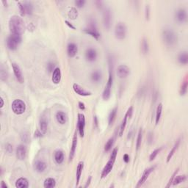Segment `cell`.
I'll return each instance as SVG.
<instances>
[{
    "mask_svg": "<svg viewBox=\"0 0 188 188\" xmlns=\"http://www.w3.org/2000/svg\"><path fill=\"white\" fill-rule=\"evenodd\" d=\"M9 29L11 34L22 35L24 30V23L23 19L16 15L10 17L9 21Z\"/></svg>",
    "mask_w": 188,
    "mask_h": 188,
    "instance_id": "obj_1",
    "label": "cell"
},
{
    "mask_svg": "<svg viewBox=\"0 0 188 188\" xmlns=\"http://www.w3.org/2000/svg\"><path fill=\"white\" fill-rule=\"evenodd\" d=\"M117 112H118V107H115L114 109L111 111V112L109 113V118H108V123H109V126H112L114 123L115 120H116V115H117Z\"/></svg>",
    "mask_w": 188,
    "mask_h": 188,
    "instance_id": "obj_34",
    "label": "cell"
},
{
    "mask_svg": "<svg viewBox=\"0 0 188 188\" xmlns=\"http://www.w3.org/2000/svg\"><path fill=\"white\" fill-rule=\"evenodd\" d=\"M149 43L146 38H143L142 40V43H141V51L143 55H146L149 52Z\"/></svg>",
    "mask_w": 188,
    "mask_h": 188,
    "instance_id": "obj_36",
    "label": "cell"
},
{
    "mask_svg": "<svg viewBox=\"0 0 188 188\" xmlns=\"http://www.w3.org/2000/svg\"><path fill=\"white\" fill-rule=\"evenodd\" d=\"M0 187L1 188H8V185L5 184V182H4V181H2L1 184H0Z\"/></svg>",
    "mask_w": 188,
    "mask_h": 188,
    "instance_id": "obj_52",
    "label": "cell"
},
{
    "mask_svg": "<svg viewBox=\"0 0 188 188\" xmlns=\"http://www.w3.org/2000/svg\"><path fill=\"white\" fill-rule=\"evenodd\" d=\"M22 35H20L11 34L7 38L6 44L10 50H15L18 48V45L22 42Z\"/></svg>",
    "mask_w": 188,
    "mask_h": 188,
    "instance_id": "obj_5",
    "label": "cell"
},
{
    "mask_svg": "<svg viewBox=\"0 0 188 188\" xmlns=\"http://www.w3.org/2000/svg\"><path fill=\"white\" fill-rule=\"evenodd\" d=\"M175 18L176 22L179 24H184L187 21V13L186 10L179 9L176 12Z\"/></svg>",
    "mask_w": 188,
    "mask_h": 188,
    "instance_id": "obj_13",
    "label": "cell"
},
{
    "mask_svg": "<svg viewBox=\"0 0 188 188\" xmlns=\"http://www.w3.org/2000/svg\"><path fill=\"white\" fill-rule=\"evenodd\" d=\"M46 163L42 160H37L35 163V169L38 173H43L46 169Z\"/></svg>",
    "mask_w": 188,
    "mask_h": 188,
    "instance_id": "obj_22",
    "label": "cell"
},
{
    "mask_svg": "<svg viewBox=\"0 0 188 188\" xmlns=\"http://www.w3.org/2000/svg\"><path fill=\"white\" fill-rule=\"evenodd\" d=\"M85 58L88 62H94L97 59V51L93 48H89L85 52Z\"/></svg>",
    "mask_w": 188,
    "mask_h": 188,
    "instance_id": "obj_16",
    "label": "cell"
},
{
    "mask_svg": "<svg viewBox=\"0 0 188 188\" xmlns=\"http://www.w3.org/2000/svg\"><path fill=\"white\" fill-rule=\"evenodd\" d=\"M91 80L95 83H99V82H101L102 78V74L101 71L99 70L94 71L93 73L91 74Z\"/></svg>",
    "mask_w": 188,
    "mask_h": 188,
    "instance_id": "obj_29",
    "label": "cell"
},
{
    "mask_svg": "<svg viewBox=\"0 0 188 188\" xmlns=\"http://www.w3.org/2000/svg\"><path fill=\"white\" fill-rule=\"evenodd\" d=\"M113 82V74H112V63H111V60H109V78L107 80V83L104 88L103 93H102V98L104 100L107 101L111 96V89H112Z\"/></svg>",
    "mask_w": 188,
    "mask_h": 188,
    "instance_id": "obj_4",
    "label": "cell"
},
{
    "mask_svg": "<svg viewBox=\"0 0 188 188\" xmlns=\"http://www.w3.org/2000/svg\"><path fill=\"white\" fill-rule=\"evenodd\" d=\"M128 118H129L128 115H127V113H126L124 118H123L122 123H121V126H120V129H119V136L120 137H121L123 135V132H124L125 128H126V123H127V120H128Z\"/></svg>",
    "mask_w": 188,
    "mask_h": 188,
    "instance_id": "obj_37",
    "label": "cell"
},
{
    "mask_svg": "<svg viewBox=\"0 0 188 188\" xmlns=\"http://www.w3.org/2000/svg\"><path fill=\"white\" fill-rule=\"evenodd\" d=\"M65 23L66 24V25H67L69 27H70L71 29H76L75 27H74V26H73L72 24H71L69 22H68V21H65Z\"/></svg>",
    "mask_w": 188,
    "mask_h": 188,
    "instance_id": "obj_51",
    "label": "cell"
},
{
    "mask_svg": "<svg viewBox=\"0 0 188 188\" xmlns=\"http://www.w3.org/2000/svg\"><path fill=\"white\" fill-rule=\"evenodd\" d=\"M94 123H95V125L96 126H98V119H97V117L96 116H95L94 117Z\"/></svg>",
    "mask_w": 188,
    "mask_h": 188,
    "instance_id": "obj_54",
    "label": "cell"
},
{
    "mask_svg": "<svg viewBox=\"0 0 188 188\" xmlns=\"http://www.w3.org/2000/svg\"><path fill=\"white\" fill-rule=\"evenodd\" d=\"M75 4L77 8H82L84 7V5L85 4V0H76L75 2Z\"/></svg>",
    "mask_w": 188,
    "mask_h": 188,
    "instance_id": "obj_44",
    "label": "cell"
},
{
    "mask_svg": "<svg viewBox=\"0 0 188 188\" xmlns=\"http://www.w3.org/2000/svg\"><path fill=\"white\" fill-rule=\"evenodd\" d=\"M162 37L165 45L170 47L175 46L178 41L177 35L170 28H165L163 29L162 32Z\"/></svg>",
    "mask_w": 188,
    "mask_h": 188,
    "instance_id": "obj_2",
    "label": "cell"
},
{
    "mask_svg": "<svg viewBox=\"0 0 188 188\" xmlns=\"http://www.w3.org/2000/svg\"><path fill=\"white\" fill-rule=\"evenodd\" d=\"M54 66H55L54 64H52V63L49 64L48 65V70H49V72H51V71L55 70V68H54Z\"/></svg>",
    "mask_w": 188,
    "mask_h": 188,
    "instance_id": "obj_49",
    "label": "cell"
},
{
    "mask_svg": "<svg viewBox=\"0 0 188 188\" xmlns=\"http://www.w3.org/2000/svg\"><path fill=\"white\" fill-rule=\"evenodd\" d=\"M127 28L126 24L123 22H119L116 24L115 28V35L118 40H123L126 38Z\"/></svg>",
    "mask_w": 188,
    "mask_h": 188,
    "instance_id": "obj_7",
    "label": "cell"
},
{
    "mask_svg": "<svg viewBox=\"0 0 188 188\" xmlns=\"http://www.w3.org/2000/svg\"><path fill=\"white\" fill-rule=\"evenodd\" d=\"M85 115L82 114V113H79V114H78V120H77V129L81 137H83L85 135Z\"/></svg>",
    "mask_w": 188,
    "mask_h": 188,
    "instance_id": "obj_11",
    "label": "cell"
},
{
    "mask_svg": "<svg viewBox=\"0 0 188 188\" xmlns=\"http://www.w3.org/2000/svg\"><path fill=\"white\" fill-rule=\"evenodd\" d=\"M114 143H115V137H110V138L107 140V142L106 143L105 146H104V151H105L106 152H108V151H110L113 145H114Z\"/></svg>",
    "mask_w": 188,
    "mask_h": 188,
    "instance_id": "obj_38",
    "label": "cell"
},
{
    "mask_svg": "<svg viewBox=\"0 0 188 188\" xmlns=\"http://www.w3.org/2000/svg\"><path fill=\"white\" fill-rule=\"evenodd\" d=\"M117 154H118V149L117 148H115L112 151V154H111L109 159L108 160V162H107L105 166L104 167L103 170H102V174H101V178L102 179H104L105 178L106 176H107L108 174L111 172V170H112V168L113 166H114Z\"/></svg>",
    "mask_w": 188,
    "mask_h": 188,
    "instance_id": "obj_3",
    "label": "cell"
},
{
    "mask_svg": "<svg viewBox=\"0 0 188 188\" xmlns=\"http://www.w3.org/2000/svg\"><path fill=\"white\" fill-rule=\"evenodd\" d=\"M11 108L15 115H22L26 111V104L21 99H15L12 102Z\"/></svg>",
    "mask_w": 188,
    "mask_h": 188,
    "instance_id": "obj_6",
    "label": "cell"
},
{
    "mask_svg": "<svg viewBox=\"0 0 188 188\" xmlns=\"http://www.w3.org/2000/svg\"><path fill=\"white\" fill-rule=\"evenodd\" d=\"M18 5L20 10L21 14L22 15H31L32 13L33 7L30 2H18Z\"/></svg>",
    "mask_w": 188,
    "mask_h": 188,
    "instance_id": "obj_9",
    "label": "cell"
},
{
    "mask_svg": "<svg viewBox=\"0 0 188 188\" xmlns=\"http://www.w3.org/2000/svg\"><path fill=\"white\" fill-rule=\"evenodd\" d=\"M15 187L18 188H27L29 187V182L26 178H19L15 182Z\"/></svg>",
    "mask_w": 188,
    "mask_h": 188,
    "instance_id": "obj_25",
    "label": "cell"
},
{
    "mask_svg": "<svg viewBox=\"0 0 188 188\" xmlns=\"http://www.w3.org/2000/svg\"><path fill=\"white\" fill-rule=\"evenodd\" d=\"M54 159H55V161L56 162L57 164H62V163H63L64 159H65L63 151L61 150H57L55 151V155H54Z\"/></svg>",
    "mask_w": 188,
    "mask_h": 188,
    "instance_id": "obj_24",
    "label": "cell"
},
{
    "mask_svg": "<svg viewBox=\"0 0 188 188\" xmlns=\"http://www.w3.org/2000/svg\"><path fill=\"white\" fill-rule=\"evenodd\" d=\"M83 168H84V163L83 162H79L78 163L77 168H76V186L79 183L80 178H81Z\"/></svg>",
    "mask_w": 188,
    "mask_h": 188,
    "instance_id": "obj_28",
    "label": "cell"
},
{
    "mask_svg": "<svg viewBox=\"0 0 188 188\" xmlns=\"http://www.w3.org/2000/svg\"><path fill=\"white\" fill-rule=\"evenodd\" d=\"M179 169L178 168V169H176L175 170V172H174L173 173V175H172V176H171V178L170 179V180H169V182H168V185L166 186V187H170V186H171V184H172V182H173V179H174V177L176 176L177 175V173H178V172H179Z\"/></svg>",
    "mask_w": 188,
    "mask_h": 188,
    "instance_id": "obj_43",
    "label": "cell"
},
{
    "mask_svg": "<svg viewBox=\"0 0 188 188\" xmlns=\"http://www.w3.org/2000/svg\"><path fill=\"white\" fill-rule=\"evenodd\" d=\"M40 131L43 135H45L46 133L47 129H48V121L45 117H42L40 120Z\"/></svg>",
    "mask_w": 188,
    "mask_h": 188,
    "instance_id": "obj_26",
    "label": "cell"
},
{
    "mask_svg": "<svg viewBox=\"0 0 188 188\" xmlns=\"http://www.w3.org/2000/svg\"><path fill=\"white\" fill-rule=\"evenodd\" d=\"M3 106H4V102H3V99L1 98V108L3 107Z\"/></svg>",
    "mask_w": 188,
    "mask_h": 188,
    "instance_id": "obj_55",
    "label": "cell"
},
{
    "mask_svg": "<svg viewBox=\"0 0 188 188\" xmlns=\"http://www.w3.org/2000/svg\"><path fill=\"white\" fill-rule=\"evenodd\" d=\"M150 17V8H149V5H146V19H149Z\"/></svg>",
    "mask_w": 188,
    "mask_h": 188,
    "instance_id": "obj_46",
    "label": "cell"
},
{
    "mask_svg": "<svg viewBox=\"0 0 188 188\" xmlns=\"http://www.w3.org/2000/svg\"><path fill=\"white\" fill-rule=\"evenodd\" d=\"M154 168H155V167H151V168H148V169H146L145 171L143 172V173L140 180H139L138 182H137L136 187H140L143 185V184L145 183L146 180H147L148 178L149 177V176H150V174L152 173L153 170H154Z\"/></svg>",
    "mask_w": 188,
    "mask_h": 188,
    "instance_id": "obj_15",
    "label": "cell"
},
{
    "mask_svg": "<svg viewBox=\"0 0 188 188\" xmlns=\"http://www.w3.org/2000/svg\"><path fill=\"white\" fill-rule=\"evenodd\" d=\"M68 15H69V18H71V19H76V18H77V16H78L77 10H76V9L75 8H71V10H69V14H68Z\"/></svg>",
    "mask_w": 188,
    "mask_h": 188,
    "instance_id": "obj_40",
    "label": "cell"
},
{
    "mask_svg": "<svg viewBox=\"0 0 188 188\" xmlns=\"http://www.w3.org/2000/svg\"><path fill=\"white\" fill-rule=\"evenodd\" d=\"M73 89H74V92L76 94H78L79 96H91L92 93L89 91H87L86 90H85L84 88H82L80 85L78 84H74L73 85Z\"/></svg>",
    "mask_w": 188,
    "mask_h": 188,
    "instance_id": "obj_17",
    "label": "cell"
},
{
    "mask_svg": "<svg viewBox=\"0 0 188 188\" xmlns=\"http://www.w3.org/2000/svg\"><path fill=\"white\" fill-rule=\"evenodd\" d=\"M103 22L104 28L107 30H109L111 27V24H112V13H111V10L109 8H106L104 10Z\"/></svg>",
    "mask_w": 188,
    "mask_h": 188,
    "instance_id": "obj_10",
    "label": "cell"
},
{
    "mask_svg": "<svg viewBox=\"0 0 188 188\" xmlns=\"http://www.w3.org/2000/svg\"><path fill=\"white\" fill-rule=\"evenodd\" d=\"M84 32L86 34L90 35L92 37L95 38V39L98 40L100 38V33L99 32L98 29H97L96 24L95 21L90 20L89 22V25H88V28L84 29Z\"/></svg>",
    "mask_w": 188,
    "mask_h": 188,
    "instance_id": "obj_8",
    "label": "cell"
},
{
    "mask_svg": "<svg viewBox=\"0 0 188 188\" xmlns=\"http://www.w3.org/2000/svg\"><path fill=\"white\" fill-rule=\"evenodd\" d=\"M12 68H13V73H14V75L16 78V79L18 80V82L21 84L24 82V76L23 74H22V71L21 70L20 67L18 64L16 63H12Z\"/></svg>",
    "mask_w": 188,
    "mask_h": 188,
    "instance_id": "obj_14",
    "label": "cell"
},
{
    "mask_svg": "<svg viewBox=\"0 0 188 188\" xmlns=\"http://www.w3.org/2000/svg\"><path fill=\"white\" fill-rule=\"evenodd\" d=\"M123 161H124L125 163H128L129 162V154H125L124 155H123Z\"/></svg>",
    "mask_w": 188,
    "mask_h": 188,
    "instance_id": "obj_48",
    "label": "cell"
},
{
    "mask_svg": "<svg viewBox=\"0 0 188 188\" xmlns=\"http://www.w3.org/2000/svg\"><path fill=\"white\" fill-rule=\"evenodd\" d=\"M78 52V47L74 43H69L67 46V53L69 57H74L76 56Z\"/></svg>",
    "mask_w": 188,
    "mask_h": 188,
    "instance_id": "obj_21",
    "label": "cell"
},
{
    "mask_svg": "<svg viewBox=\"0 0 188 188\" xmlns=\"http://www.w3.org/2000/svg\"><path fill=\"white\" fill-rule=\"evenodd\" d=\"M55 117H56L57 122L61 125L65 124L66 121H67V116H66V114L63 111H58V112L56 113Z\"/></svg>",
    "mask_w": 188,
    "mask_h": 188,
    "instance_id": "obj_23",
    "label": "cell"
},
{
    "mask_svg": "<svg viewBox=\"0 0 188 188\" xmlns=\"http://www.w3.org/2000/svg\"><path fill=\"white\" fill-rule=\"evenodd\" d=\"M186 179H187V176L186 175L176 176L174 177L172 184H173V185H178V184L184 182Z\"/></svg>",
    "mask_w": 188,
    "mask_h": 188,
    "instance_id": "obj_33",
    "label": "cell"
},
{
    "mask_svg": "<svg viewBox=\"0 0 188 188\" xmlns=\"http://www.w3.org/2000/svg\"><path fill=\"white\" fill-rule=\"evenodd\" d=\"M161 150H162V148H159V149H156L153 151V152L150 154V156H149V161L151 162V161H153V160H154V159L156 157V156L158 155V154H159Z\"/></svg>",
    "mask_w": 188,
    "mask_h": 188,
    "instance_id": "obj_41",
    "label": "cell"
},
{
    "mask_svg": "<svg viewBox=\"0 0 188 188\" xmlns=\"http://www.w3.org/2000/svg\"><path fill=\"white\" fill-rule=\"evenodd\" d=\"M187 87H188V80H187V76H186L184 77V79L182 82V85H181L180 90H179V93H180L181 96H184L187 92Z\"/></svg>",
    "mask_w": 188,
    "mask_h": 188,
    "instance_id": "obj_31",
    "label": "cell"
},
{
    "mask_svg": "<svg viewBox=\"0 0 188 188\" xmlns=\"http://www.w3.org/2000/svg\"><path fill=\"white\" fill-rule=\"evenodd\" d=\"M79 108L81 109V110H85V104L83 103V102H79Z\"/></svg>",
    "mask_w": 188,
    "mask_h": 188,
    "instance_id": "obj_50",
    "label": "cell"
},
{
    "mask_svg": "<svg viewBox=\"0 0 188 188\" xmlns=\"http://www.w3.org/2000/svg\"><path fill=\"white\" fill-rule=\"evenodd\" d=\"M178 61L181 65H187L188 63V54L187 52H182L178 55Z\"/></svg>",
    "mask_w": 188,
    "mask_h": 188,
    "instance_id": "obj_27",
    "label": "cell"
},
{
    "mask_svg": "<svg viewBox=\"0 0 188 188\" xmlns=\"http://www.w3.org/2000/svg\"><path fill=\"white\" fill-rule=\"evenodd\" d=\"M6 151H8V153L13 152V146H12V145H10V143H7L6 144Z\"/></svg>",
    "mask_w": 188,
    "mask_h": 188,
    "instance_id": "obj_47",
    "label": "cell"
},
{
    "mask_svg": "<svg viewBox=\"0 0 188 188\" xmlns=\"http://www.w3.org/2000/svg\"><path fill=\"white\" fill-rule=\"evenodd\" d=\"M147 140H148V143L149 145H151V143H153V140H154V135H153L152 132H149L148 134V137H147Z\"/></svg>",
    "mask_w": 188,
    "mask_h": 188,
    "instance_id": "obj_45",
    "label": "cell"
},
{
    "mask_svg": "<svg viewBox=\"0 0 188 188\" xmlns=\"http://www.w3.org/2000/svg\"><path fill=\"white\" fill-rule=\"evenodd\" d=\"M76 146H77V134H76V132L74 135V138H73L72 141V146H71L70 154H69V161L70 162L72 161L74 157V155H75Z\"/></svg>",
    "mask_w": 188,
    "mask_h": 188,
    "instance_id": "obj_19",
    "label": "cell"
},
{
    "mask_svg": "<svg viewBox=\"0 0 188 188\" xmlns=\"http://www.w3.org/2000/svg\"><path fill=\"white\" fill-rule=\"evenodd\" d=\"M142 139H143V129H140L139 130L138 135H137V142H136V150L137 151L140 149L141 146V143H142Z\"/></svg>",
    "mask_w": 188,
    "mask_h": 188,
    "instance_id": "obj_39",
    "label": "cell"
},
{
    "mask_svg": "<svg viewBox=\"0 0 188 188\" xmlns=\"http://www.w3.org/2000/svg\"><path fill=\"white\" fill-rule=\"evenodd\" d=\"M162 112H163V104L159 103V105H158L157 107H156V118H155L156 125H157L159 122L160 118H161L162 116Z\"/></svg>",
    "mask_w": 188,
    "mask_h": 188,
    "instance_id": "obj_35",
    "label": "cell"
},
{
    "mask_svg": "<svg viewBox=\"0 0 188 188\" xmlns=\"http://www.w3.org/2000/svg\"><path fill=\"white\" fill-rule=\"evenodd\" d=\"M27 155V149L25 146L19 145L16 149V156L18 159L24 160Z\"/></svg>",
    "mask_w": 188,
    "mask_h": 188,
    "instance_id": "obj_20",
    "label": "cell"
},
{
    "mask_svg": "<svg viewBox=\"0 0 188 188\" xmlns=\"http://www.w3.org/2000/svg\"><path fill=\"white\" fill-rule=\"evenodd\" d=\"M61 71H60V68H55V70L52 72V82L55 85L59 84V83L60 82V81H61Z\"/></svg>",
    "mask_w": 188,
    "mask_h": 188,
    "instance_id": "obj_18",
    "label": "cell"
},
{
    "mask_svg": "<svg viewBox=\"0 0 188 188\" xmlns=\"http://www.w3.org/2000/svg\"><path fill=\"white\" fill-rule=\"evenodd\" d=\"M179 144H180V139H179V140H178L176 141V143L174 144L173 147L172 148L171 150L170 151L169 154H168V156H167V163H169L170 160L171 159L172 157H173V156L174 155V154H175V153H176V151L177 149H178V148H179Z\"/></svg>",
    "mask_w": 188,
    "mask_h": 188,
    "instance_id": "obj_30",
    "label": "cell"
},
{
    "mask_svg": "<svg viewBox=\"0 0 188 188\" xmlns=\"http://www.w3.org/2000/svg\"><path fill=\"white\" fill-rule=\"evenodd\" d=\"M116 74H117V76L120 79H125L129 75L130 69L126 65H121L117 68Z\"/></svg>",
    "mask_w": 188,
    "mask_h": 188,
    "instance_id": "obj_12",
    "label": "cell"
},
{
    "mask_svg": "<svg viewBox=\"0 0 188 188\" xmlns=\"http://www.w3.org/2000/svg\"><path fill=\"white\" fill-rule=\"evenodd\" d=\"M56 186V181L53 178H48L45 179L43 182V187L46 188H53Z\"/></svg>",
    "mask_w": 188,
    "mask_h": 188,
    "instance_id": "obj_32",
    "label": "cell"
},
{
    "mask_svg": "<svg viewBox=\"0 0 188 188\" xmlns=\"http://www.w3.org/2000/svg\"><path fill=\"white\" fill-rule=\"evenodd\" d=\"M90 182H91V176H90V177H89V179H88V182H87V183H86V184H85V187H88V186H89V185H90Z\"/></svg>",
    "mask_w": 188,
    "mask_h": 188,
    "instance_id": "obj_53",
    "label": "cell"
},
{
    "mask_svg": "<svg viewBox=\"0 0 188 188\" xmlns=\"http://www.w3.org/2000/svg\"><path fill=\"white\" fill-rule=\"evenodd\" d=\"M0 78L2 81H6L8 79V74H7L6 71L4 70L2 68H1V71H0Z\"/></svg>",
    "mask_w": 188,
    "mask_h": 188,
    "instance_id": "obj_42",
    "label": "cell"
}]
</instances>
